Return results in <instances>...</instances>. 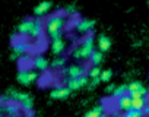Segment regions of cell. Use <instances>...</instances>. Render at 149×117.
<instances>
[{"mask_svg":"<svg viewBox=\"0 0 149 117\" xmlns=\"http://www.w3.org/2000/svg\"><path fill=\"white\" fill-rule=\"evenodd\" d=\"M117 108L120 110V111H127L129 108H132V97H130V94H124V95H121L120 98H117Z\"/></svg>","mask_w":149,"mask_h":117,"instance_id":"8fae6325","label":"cell"},{"mask_svg":"<svg viewBox=\"0 0 149 117\" xmlns=\"http://www.w3.org/2000/svg\"><path fill=\"white\" fill-rule=\"evenodd\" d=\"M64 25H66L64 16L60 13H56V15H51L45 21V31L50 35V38H57V37H61Z\"/></svg>","mask_w":149,"mask_h":117,"instance_id":"6da1fadb","label":"cell"},{"mask_svg":"<svg viewBox=\"0 0 149 117\" xmlns=\"http://www.w3.org/2000/svg\"><path fill=\"white\" fill-rule=\"evenodd\" d=\"M124 116L126 117H142V116H145V113H143V110H139V108H129L127 111H124Z\"/></svg>","mask_w":149,"mask_h":117,"instance_id":"7402d4cb","label":"cell"},{"mask_svg":"<svg viewBox=\"0 0 149 117\" xmlns=\"http://www.w3.org/2000/svg\"><path fill=\"white\" fill-rule=\"evenodd\" d=\"M143 113H145V114H149V101H148V104L143 107Z\"/></svg>","mask_w":149,"mask_h":117,"instance_id":"f546056e","label":"cell"},{"mask_svg":"<svg viewBox=\"0 0 149 117\" xmlns=\"http://www.w3.org/2000/svg\"><path fill=\"white\" fill-rule=\"evenodd\" d=\"M89 84V78L86 75L84 76H79V78H69L66 81V86L70 89V91H78L84 86H86Z\"/></svg>","mask_w":149,"mask_h":117,"instance_id":"3957f363","label":"cell"},{"mask_svg":"<svg viewBox=\"0 0 149 117\" xmlns=\"http://www.w3.org/2000/svg\"><path fill=\"white\" fill-rule=\"evenodd\" d=\"M148 104L146 98L145 97H132V107L133 108H139V110H143V107Z\"/></svg>","mask_w":149,"mask_h":117,"instance_id":"d6986e66","label":"cell"},{"mask_svg":"<svg viewBox=\"0 0 149 117\" xmlns=\"http://www.w3.org/2000/svg\"><path fill=\"white\" fill-rule=\"evenodd\" d=\"M94 50H95L94 37L92 35H86L84 38V41L81 42V45L73 51L72 56H73V58H76V60H88Z\"/></svg>","mask_w":149,"mask_h":117,"instance_id":"7a4b0ae2","label":"cell"},{"mask_svg":"<svg viewBox=\"0 0 149 117\" xmlns=\"http://www.w3.org/2000/svg\"><path fill=\"white\" fill-rule=\"evenodd\" d=\"M42 29H44V26H42L41 19H40V18L35 19L34 28H32V32H31V37H32V38H40V37L42 35Z\"/></svg>","mask_w":149,"mask_h":117,"instance_id":"ac0fdd59","label":"cell"},{"mask_svg":"<svg viewBox=\"0 0 149 117\" xmlns=\"http://www.w3.org/2000/svg\"><path fill=\"white\" fill-rule=\"evenodd\" d=\"M51 51H53V54H56V56H58V54H61L64 50H66V42H64V40L61 38V37H57V38H51Z\"/></svg>","mask_w":149,"mask_h":117,"instance_id":"52a82bcc","label":"cell"},{"mask_svg":"<svg viewBox=\"0 0 149 117\" xmlns=\"http://www.w3.org/2000/svg\"><path fill=\"white\" fill-rule=\"evenodd\" d=\"M19 107L21 105H16L15 104V101H6V104H3V113L5 114H9V116H16V114H19Z\"/></svg>","mask_w":149,"mask_h":117,"instance_id":"9a60e30c","label":"cell"},{"mask_svg":"<svg viewBox=\"0 0 149 117\" xmlns=\"http://www.w3.org/2000/svg\"><path fill=\"white\" fill-rule=\"evenodd\" d=\"M32 66L35 68V70H40V72H45L50 66V62L44 56H37L34 60H32Z\"/></svg>","mask_w":149,"mask_h":117,"instance_id":"7c38bea8","label":"cell"},{"mask_svg":"<svg viewBox=\"0 0 149 117\" xmlns=\"http://www.w3.org/2000/svg\"><path fill=\"white\" fill-rule=\"evenodd\" d=\"M140 86H143L140 82H137V81H134V82H132V84H129L127 85V92L130 94V92H134V91H137Z\"/></svg>","mask_w":149,"mask_h":117,"instance_id":"d4e9b609","label":"cell"},{"mask_svg":"<svg viewBox=\"0 0 149 117\" xmlns=\"http://www.w3.org/2000/svg\"><path fill=\"white\" fill-rule=\"evenodd\" d=\"M34 22L35 19H24L19 25H18V32L24 37H31V32H32V28H34Z\"/></svg>","mask_w":149,"mask_h":117,"instance_id":"8992f818","label":"cell"},{"mask_svg":"<svg viewBox=\"0 0 149 117\" xmlns=\"http://www.w3.org/2000/svg\"><path fill=\"white\" fill-rule=\"evenodd\" d=\"M101 116H104V107L102 105H97L95 108H92L86 113V117H101Z\"/></svg>","mask_w":149,"mask_h":117,"instance_id":"ffe728a7","label":"cell"},{"mask_svg":"<svg viewBox=\"0 0 149 117\" xmlns=\"http://www.w3.org/2000/svg\"><path fill=\"white\" fill-rule=\"evenodd\" d=\"M18 82L21 85H31L34 82H37L38 79V73L35 70H21L16 76Z\"/></svg>","mask_w":149,"mask_h":117,"instance_id":"277c9868","label":"cell"},{"mask_svg":"<svg viewBox=\"0 0 149 117\" xmlns=\"http://www.w3.org/2000/svg\"><path fill=\"white\" fill-rule=\"evenodd\" d=\"M100 75H101L100 66H92L91 70H89V76H91V78H97V76H100Z\"/></svg>","mask_w":149,"mask_h":117,"instance_id":"484cf974","label":"cell"},{"mask_svg":"<svg viewBox=\"0 0 149 117\" xmlns=\"http://www.w3.org/2000/svg\"><path fill=\"white\" fill-rule=\"evenodd\" d=\"M0 114H3V104L0 102Z\"/></svg>","mask_w":149,"mask_h":117,"instance_id":"4dcf8cb0","label":"cell"},{"mask_svg":"<svg viewBox=\"0 0 149 117\" xmlns=\"http://www.w3.org/2000/svg\"><path fill=\"white\" fill-rule=\"evenodd\" d=\"M50 9H51V2H47V0H44V2H40V3L35 6L34 15H35L37 18H42V16H45V15L50 12Z\"/></svg>","mask_w":149,"mask_h":117,"instance_id":"ba28073f","label":"cell"},{"mask_svg":"<svg viewBox=\"0 0 149 117\" xmlns=\"http://www.w3.org/2000/svg\"><path fill=\"white\" fill-rule=\"evenodd\" d=\"M114 89H116V86H114V84H110V85H108V86L105 88V91H107L108 94H110V92H113Z\"/></svg>","mask_w":149,"mask_h":117,"instance_id":"f1b7e54d","label":"cell"},{"mask_svg":"<svg viewBox=\"0 0 149 117\" xmlns=\"http://www.w3.org/2000/svg\"><path fill=\"white\" fill-rule=\"evenodd\" d=\"M148 3H149V0H148Z\"/></svg>","mask_w":149,"mask_h":117,"instance_id":"1f68e13d","label":"cell"},{"mask_svg":"<svg viewBox=\"0 0 149 117\" xmlns=\"http://www.w3.org/2000/svg\"><path fill=\"white\" fill-rule=\"evenodd\" d=\"M6 97H8L9 100H12V101L21 104L22 101H25V100L29 98V94H26V92H21V91H16V89H9Z\"/></svg>","mask_w":149,"mask_h":117,"instance_id":"30bf717a","label":"cell"},{"mask_svg":"<svg viewBox=\"0 0 149 117\" xmlns=\"http://www.w3.org/2000/svg\"><path fill=\"white\" fill-rule=\"evenodd\" d=\"M111 76H113V72L111 70H101V75H100L101 82H108L111 79Z\"/></svg>","mask_w":149,"mask_h":117,"instance_id":"cb8c5ba5","label":"cell"},{"mask_svg":"<svg viewBox=\"0 0 149 117\" xmlns=\"http://www.w3.org/2000/svg\"><path fill=\"white\" fill-rule=\"evenodd\" d=\"M50 65H51L54 69H60V68H63V66L66 65V58H64V57H56Z\"/></svg>","mask_w":149,"mask_h":117,"instance_id":"603a6c76","label":"cell"},{"mask_svg":"<svg viewBox=\"0 0 149 117\" xmlns=\"http://www.w3.org/2000/svg\"><path fill=\"white\" fill-rule=\"evenodd\" d=\"M94 26H95V22L91 21V19H85V18L74 22V29H76L78 32H81V34H88V32H91Z\"/></svg>","mask_w":149,"mask_h":117,"instance_id":"5b68a950","label":"cell"},{"mask_svg":"<svg viewBox=\"0 0 149 117\" xmlns=\"http://www.w3.org/2000/svg\"><path fill=\"white\" fill-rule=\"evenodd\" d=\"M124 94H127V86H126V85L116 86V89L111 92V95H113V98H114V100L120 98V97H121V95H124Z\"/></svg>","mask_w":149,"mask_h":117,"instance_id":"44dd1931","label":"cell"},{"mask_svg":"<svg viewBox=\"0 0 149 117\" xmlns=\"http://www.w3.org/2000/svg\"><path fill=\"white\" fill-rule=\"evenodd\" d=\"M29 50V44L24 40H19V41H15L13 42V51L19 56H22L24 53H26Z\"/></svg>","mask_w":149,"mask_h":117,"instance_id":"2e32d148","label":"cell"},{"mask_svg":"<svg viewBox=\"0 0 149 117\" xmlns=\"http://www.w3.org/2000/svg\"><path fill=\"white\" fill-rule=\"evenodd\" d=\"M97 47H98L100 51L105 53V51H108L111 48V40L107 35H100L98 40H97Z\"/></svg>","mask_w":149,"mask_h":117,"instance_id":"5bb4252c","label":"cell"},{"mask_svg":"<svg viewBox=\"0 0 149 117\" xmlns=\"http://www.w3.org/2000/svg\"><path fill=\"white\" fill-rule=\"evenodd\" d=\"M88 60H91V65H92V66H100V65L102 63V60H104L102 51H100V50H94L92 54L89 56Z\"/></svg>","mask_w":149,"mask_h":117,"instance_id":"e0dca14e","label":"cell"},{"mask_svg":"<svg viewBox=\"0 0 149 117\" xmlns=\"http://www.w3.org/2000/svg\"><path fill=\"white\" fill-rule=\"evenodd\" d=\"M64 12H66L67 15H72V13H74V8H73V6H67V8L64 9Z\"/></svg>","mask_w":149,"mask_h":117,"instance_id":"83f0119b","label":"cell"},{"mask_svg":"<svg viewBox=\"0 0 149 117\" xmlns=\"http://www.w3.org/2000/svg\"><path fill=\"white\" fill-rule=\"evenodd\" d=\"M69 95H70V89H69L67 86H58V88L53 89L51 94H50V97H51L53 100H64V98H67Z\"/></svg>","mask_w":149,"mask_h":117,"instance_id":"4fadbf2b","label":"cell"},{"mask_svg":"<svg viewBox=\"0 0 149 117\" xmlns=\"http://www.w3.org/2000/svg\"><path fill=\"white\" fill-rule=\"evenodd\" d=\"M100 82H101V78H100V76H97V78H91V82H89L88 85H89L91 88H95Z\"/></svg>","mask_w":149,"mask_h":117,"instance_id":"4316f807","label":"cell"},{"mask_svg":"<svg viewBox=\"0 0 149 117\" xmlns=\"http://www.w3.org/2000/svg\"><path fill=\"white\" fill-rule=\"evenodd\" d=\"M66 75H67V78H79V76L86 75V69L79 65H73L66 69Z\"/></svg>","mask_w":149,"mask_h":117,"instance_id":"9c48e42d","label":"cell"}]
</instances>
